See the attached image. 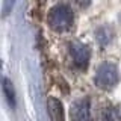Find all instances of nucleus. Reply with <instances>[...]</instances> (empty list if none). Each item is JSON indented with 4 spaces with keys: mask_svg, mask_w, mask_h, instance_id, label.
I'll use <instances>...</instances> for the list:
<instances>
[{
    "mask_svg": "<svg viewBox=\"0 0 121 121\" xmlns=\"http://www.w3.org/2000/svg\"><path fill=\"white\" fill-rule=\"evenodd\" d=\"M74 15L73 9L67 3H58L48 12V24L56 32H65L73 26Z\"/></svg>",
    "mask_w": 121,
    "mask_h": 121,
    "instance_id": "obj_1",
    "label": "nucleus"
},
{
    "mask_svg": "<svg viewBox=\"0 0 121 121\" xmlns=\"http://www.w3.org/2000/svg\"><path fill=\"white\" fill-rule=\"evenodd\" d=\"M94 82H95V85L101 89H112L113 86L120 82V73H118L117 65L109 64V62L101 64V65L97 68Z\"/></svg>",
    "mask_w": 121,
    "mask_h": 121,
    "instance_id": "obj_2",
    "label": "nucleus"
},
{
    "mask_svg": "<svg viewBox=\"0 0 121 121\" xmlns=\"http://www.w3.org/2000/svg\"><path fill=\"white\" fill-rule=\"evenodd\" d=\"M70 52L73 56V62L79 70H85L89 64V58H91V50L88 45L80 44V43H73L70 45Z\"/></svg>",
    "mask_w": 121,
    "mask_h": 121,
    "instance_id": "obj_3",
    "label": "nucleus"
},
{
    "mask_svg": "<svg viewBox=\"0 0 121 121\" xmlns=\"http://www.w3.org/2000/svg\"><path fill=\"white\" fill-rule=\"evenodd\" d=\"M70 113L73 121H92V113H91V106L88 98L76 100L71 104Z\"/></svg>",
    "mask_w": 121,
    "mask_h": 121,
    "instance_id": "obj_4",
    "label": "nucleus"
},
{
    "mask_svg": "<svg viewBox=\"0 0 121 121\" xmlns=\"http://www.w3.org/2000/svg\"><path fill=\"white\" fill-rule=\"evenodd\" d=\"M48 111H50L52 120L53 121H65V115H64V106L56 97L48 98Z\"/></svg>",
    "mask_w": 121,
    "mask_h": 121,
    "instance_id": "obj_5",
    "label": "nucleus"
},
{
    "mask_svg": "<svg viewBox=\"0 0 121 121\" xmlns=\"http://www.w3.org/2000/svg\"><path fill=\"white\" fill-rule=\"evenodd\" d=\"M112 38H113V32L109 26H100L95 30V39L100 44V47H106L112 41Z\"/></svg>",
    "mask_w": 121,
    "mask_h": 121,
    "instance_id": "obj_6",
    "label": "nucleus"
},
{
    "mask_svg": "<svg viewBox=\"0 0 121 121\" xmlns=\"http://www.w3.org/2000/svg\"><path fill=\"white\" fill-rule=\"evenodd\" d=\"M3 94H5L8 103H9L11 108H15V92L12 88V83L9 82V79L5 77L3 79Z\"/></svg>",
    "mask_w": 121,
    "mask_h": 121,
    "instance_id": "obj_7",
    "label": "nucleus"
},
{
    "mask_svg": "<svg viewBox=\"0 0 121 121\" xmlns=\"http://www.w3.org/2000/svg\"><path fill=\"white\" fill-rule=\"evenodd\" d=\"M101 121H121V112L117 108H106L101 113Z\"/></svg>",
    "mask_w": 121,
    "mask_h": 121,
    "instance_id": "obj_8",
    "label": "nucleus"
},
{
    "mask_svg": "<svg viewBox=\"0 0 121 121\" xmlns=\"http://www.w3.org/2000/svg\"><path fill=\"white\" fill-rule=\"evenodd\" d=\"M77 3H80L82 6H88L91 3V0H77Z\"/></svg>",
    "mask_w": 121,
    "mask_h": 121,
    "instance_id": "obj_9",
    "label": "nucleus"
}]
</instances>
